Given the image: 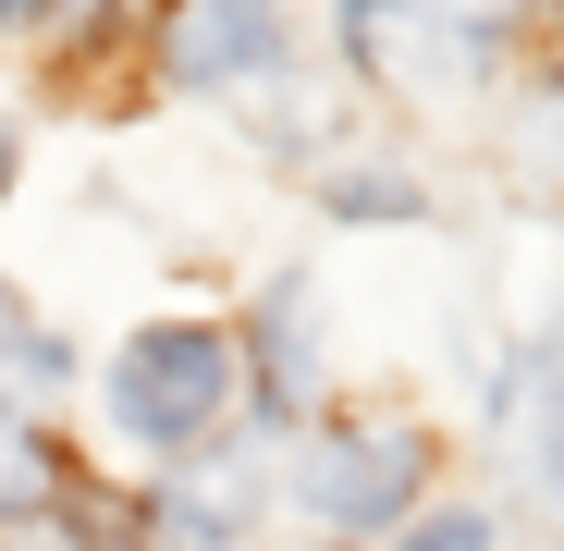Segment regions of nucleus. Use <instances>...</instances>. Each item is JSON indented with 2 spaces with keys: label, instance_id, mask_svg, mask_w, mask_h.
Returning a JSON list of instances; mask_svg holds the SVG:
<instances>
[{
  "label": "nucleus",
  "instance_id": "1",
  "mask_svg": "<svg viewBox=\"0 0 564 551\" xmlns=\"http://www.w3.org/2000/svg\"><path fill=\"white\" fill-rule=\"evenodd\" d=\"M344 49L381 86H466L503 62V0H344Z\"/></svg>",
  "mask_w": 564,
  "mask_h": 551
},
{
  "label": "nucleus",
  "instance_id": "2",
  "mask_svg": "<svg viewBox=\"0 0 564 551\" xmlns=\"http://www.w3.org/2000/svg\"><path fill=\"white\" fill-rule=\"evenodd\" d=\"M221 393H234V343L221 331H148L123 367H111V417L135 429V441H197L209 417H221Z\"/></svg>",
  "mask_w": 564,
  "mask_h": 551
},
{
  "label": "nucleus",
  "instance_id": "3",
  "mask_svg": "<svg viewBox=\"0 0 564 551\" xmlns=\"http://www.w3.org/2000/svg\"><path fill=\"white\" fill-rule=\"evenodd\" d=\"M417 466H430L417 429H332V441L307 453V503H319L332 527H393L405 491H417Z\"/></svg>",
  "mask_w": 564,
  "mask_h": 551
},
{
  "label": "nucleus",
  "instance_id": "4",
  "mask_svg": "<svg viewBox=\"0 0 564 551\" xmlns=\"http://www.w3.org/2000/svg\"><path fill=\"white\" fill-rule=\"evenodd\" d=\"M282 25H270V0H184V25H172V86H221L246 62H270Z\"/></svg>",
  "mask_w": 564,
  "mask_h": 551
},
{
  "label": "nucleus",
  "instance_id": "5",
  "mask_svg": "<svg viewBox=\"0 0 564 551\" xmlns=\"http://www.w3.org/2000/svg\"><path fill=\"white\" fill-rule=\"evenodd\" d=\"M62 381H74V355H62L13 295H0V393H62Z\"/></svg>",
  "mask_w": 564,
  "mask_h": 551
},
{
  "label": "nucleus",
  "instance_id": "6",
  "mask_svg": "<svg viewBox=\"0 0 564 551\" xmlns=\"http://www.w3.org/2000/svg\"><path fill=\"white\" fill-rule=\"evenodd\" d=\"M258 343H270V393H307V295H295V283H270Z\"/></svg>",
  "mask_w": 564,
  "mask_h": 551
},
{
  "label": "nucleus",
  "instance_id": "7",
  "mask_svg": "<svg viewBox=\"0 0 564 551\" xmlns=\"http://www.w3.org/2000/svg\"><path fill=\"white\" fill-rule=\"evenodd\" d=\"M50 478H62V466H50V441L0 417V503H50Z\"/></svg>",
  "mask_w": 564,
  "mask_h": 551
},
{
  "label": "nucleus",
  "instance_id": "8",
  "mask_svg": "<svg viewBox=\"0 0 564 551\" xmlns=\"http://www.w3.org/2000/svg\"><path fill=\"white\" fill-rule=\"evenodd\" d=\"M528 441H540V466H552V503H564V381L528 393Z\"/></svg>",
  "mask_w": 564,
  "mask_h": 551
},
{
  "label": "nucleus",
  "instance_id": "9",
  "mask_svg": "<svg viewBox=\"0 0 564 551\" xmlns=\"http://www.w3.org/2000/svg\"><path fill=\"white\" fill-rule=\"evenodd\" d=\"M332 209H344V221H368V209H381V221H405L417 197H405L393 172H356V184H332Z\"/></svg>",
  "mask_w": 564,
  "mask_h": 551
},
{
  "label": "nucleus",
  "instance_id": "10",
  "mask_svg": "<svg viewBox=\"0 0 564 551\" xmlns=\"http://www.w3.org/2000/svg\"><path fill=\"white\" fill-rule=\"evenodd\" d=\"M405 551H491V527H479V515H430Z\"/></svg>",
  "mask_w": 564,
  "mask_h": 551
},
{
  "label": "nucleus",
  "instance_id": "11",
  "mask_svg": "<svg viewBox=\"0 0 564 551\" xmlns=\"http://www.w3.org/2000/svg\"><path fill=\"white\" fill-rule=\"evenodd\" d=\"M25 13H37V0H0V25H25Z\"/></svg>",
  "mask_w": 564,
  "mask_h": 551
},
{
  "label": "nucleus",
  "instance_id": "12",
  "mask_svg": "<svg viewBox=\"0 0 564 551\" xmlns=\"http://www.w3.org/2000/svg\"><path fill=\"white\" fill-rule=\"evenodd\" d=\"M0 184H13V135H0Z\"/></svg>",
  "mask_w": 564,
  "mask_h": 551
}]
</instances>
